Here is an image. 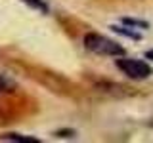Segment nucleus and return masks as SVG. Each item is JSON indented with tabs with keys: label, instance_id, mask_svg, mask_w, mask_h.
<instances>
[{
	"label": "nucleus",
	"instance_id": "obj_3",
	"mask_svg": "<svg viewBox=\"0 0 153 143\" xmlns=\"http://www.w3.org/2000/svg\"><path fill=\"white\" fill-rule=\"evenodd\" d=\"M2 141H13V143H40V139L36 137H31V136H21V133H4L0 136Z\"/></svg>",
	"mask_w": 153,
	"mask_h": 143
},
{
	"label": "nucleus",
	"instance_id": "obj_5",
	"mask_svg": "<svg viewBox=\"0 0 153 143\" xmlns=\"http://www.w3.org/2000/svg\"><path fill=\"white\" fill-rule=\"evenodd\" d=\"M16 90V82L10 80L6 74H0V94H10Z\"/></svg>",
	"mask_w": 153,
	"mask_h": 143
},
{
	"label": "nucleus",
	"instance_id": "obj_4",
	"mask_svg": "<svg viewBox=\"0 0 153 143\" xmlns=\"http://www.w3.org/2000/svg\"><path fill=\"white\" fill-rule=\"evenodd\" d=\"M113 32H117V35H123V36H128V38H134V40H140L142 35L140 32H136V31H130L128 29V25H123V27H119V25H111L109 27Z\"/></svg>",
	"mask_w": 153,
	"mask_h": 143
},
{
	"label": "nucleus",
	"instance_id": "obj_8",
	"mask_svg": "<svg viewBox=\"0 0 153 143\" xmlns=\"http://www.w3.org/2000/svg\"><path fill=\"white\" fill-rule=\"evenodd\" d=\"M75 132L73 130H63V132H56V137H73Z\"/></svg>",
	"mask_w": 153,
	"mask_h": 143
},
{
	"label": "nucleus",
	"instance_id": "obj_1",
	"mask_svg": "<svg viewBox=\"0 0 153 143\" xmlns=\"http://www.w3.org/2000/svg\"><path fill=\"white\" fill-rule=\"evenodd\" d=\"M84 48L98 55H124V48L119 42L98 32H88L84 36Z\"/></svg>",
	"mask_w": 153,
	"mask_h": 143
},
{
	"label": "nucleus",
	"instance_id": "obj_7",
	"mask_svg": "<svg viewBox=\"0 0 153 143\" xmlns=\"http://www.w3.org/2000/svg\"><path fill=\"white\" fill-rule=\"evenodd\" d=\"M121 23H123V25H128V27H140V29H147V27H149L147 21H142V19H130V17H123Z\"/></svg>",
	"mask_w": 153,
	"mask_h": 143
},
{
	"label": "nucleus",
	"instance_id": "obj_6",
	"mask_svg": "<svg viewBox=\"0 0 153 143\" xmlns=\"http://www.w3.org/2000/svg\"><path fill=\"white\" fill-rule=\"evenodd\" d=\"M21 2H25L29 8H33V10H38V12H42V13H48V4L44 2V0H21Z\"/></svg>",
	"mask_w": 153,
	"mask_h": 143
},
{
	"label": "nucleus",
	"instance_id": "obj_9",
	"mask_svg": "<svg viewBox=\"0 0 153 143\" xmlns=\"http://www.w3.org/2000/svg\"><path fill=\"white\" fill-rule=\"evenodd\" d=\"M146 59L153 61V50H147V52H146Z\"/></svg>",
	"mask_w": 153,
	"mask_h": 143
},
{
	"label": "nucleus",
	"instance_id": "obj_2",
	"mask_svg": "<svg viewBox=\"0 0 153 143\" xmlns=\"http://www.w3.org/2000/svg\"><path fill=\"white\" fill-rule=\"evenodd\" d=\"M117 69L123 71V74L132 80H146L153 74V69L149 67V63H146L142 59H130V57L117 59Z\"/></svg>",
	"mask_w": 153,
	"mask_h": 143
}]
</instances>
